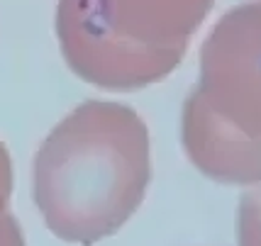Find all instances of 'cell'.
Listing matches in <instances>:
<instances>
[{
    "instance_id": "6da1fadb",
    "label": "cell",
    "mask_w": 261,
    "mask_h": 246,
    "mask_svg": "<svg viewBox=\"0 0 261 246\" xmlns=\"http://www.w3.org/2000/svg\"><path fill=\"white\" fill-rule=\"evenodd\" d=\"M151 178L144 120L113 100H86L46 134L34 156V202L51 234L95 244L142 205Z\"/></svg>"
},
{
    "instance_id": "7a4b0ae2",
    "label": "cell",
    "mask_w": 261,
    "mask_h": 246,
    "mask_svg": "<svg viewBox=\"0 0 261 246\" xmlns=\"http://www.w3.org/2000/svg\"><path fill=\"white\" fill-rule=\"evenodd\" d=\"M215 0H59L57 39L66 66L95 88L127 93L181 64Z\"/></svg>"
},
{
    "instance_id": "3957f363",
    "label": "cell",
    "mask_w": 261,
    "mask_h": 246,
    "mask_svg": "<svg viewBox=\"0 0 261 246\" xmlns=\"http://www.w3.org/2000/svg\"><path fill=\"white\" fill-rule=\"evenodd\" d=\"M188 98L234 132L261 142V0L234 5L213 24Z\"/></svg>"
},
{
    "instance_id": "277c9868",
    "label": "cell",
    "mask_w": 261,
    "mask_h": 246,
    "mask_svg": "<svg viewBox=\"0 0 261 246\" xmlns=\"http://www.w3.org/2000/svg\"><path fill=\"white\" fill-rule=\"evenodd\" d=\"M181 142L191 163L207 178L232 185L261 180V142L234 132L191 98L183 102Z\"/></svg>"
},
{
    "instance_id": "5b68a950",
    "label": "cell",
    "mask_w": 261,
    "mask_h": 246,
    "mask_svg": "<svg viewBox=\"0 0 261 246\" xmlns=\"http://www.w3.org/2000/svg\"><path fill=\"white\" fill-rule=\"evenodd\" d=\"M239 246H261V180L242 195L237 212Z\"/></svg>"
},
{
    "instance_id": "8992f818",
    "label": "cell",
    "mask_w": 261,
    "mask_h": 246,
    "mask_svg": "<svg viewBox=\"0 0 261 246\" xmlns=\"http://www.w3.org/2000/svg\"><path fill=\"white\" fill-rule=\"evenodd\" d=\"M12 185H15V176H12V158L8 146L0 142V217L8 212L12 198Z\"/></svg>"
},
{
    "instance_id": "52a82bcc",
    "label": "cell",
    "mask_w": 261,
    "mask_h": 246,
    "mask_svg": "<svg viewBox=\"0 0 261 246\" xmlns=\"http://www.w3.org/2000/svg\"><path fill=\"white\" fill-rule=\"evenodd\" d=\"M0 246H24L22 229L10 212L0 217Z\"/></svg>"
}]
</instances>
